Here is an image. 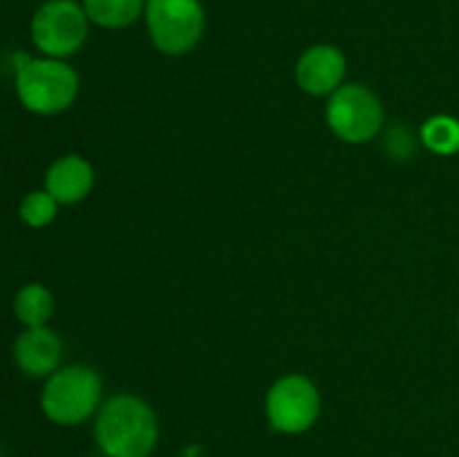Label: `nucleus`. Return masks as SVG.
I'll return each mask as SVG.
<instances>
[{"mask_svg": "<svg viewBox=\"0 0 459 457\" xmlns=\"http://www.w3.org/2000/svg\"><path fill=\"white\" fill-rule=\"evenodd\" d=\"M94 417V439L106 457H151L160 442V419L137 394H112Z\"/></svg>", "mask_w": 459, "mask_h": 457, "instance_id": "nucleus-1", "label": "nucleus"}, {"mask_svg": "<svg viewBox=\"0 0 459 457\" xmlns=\"http://www.w3.org/2000/svg\"><path fill=\"white\" fill-rule=\"evenodd\" d=\"M103 403V381L94 367L74 366L58 367L45 381L40 408L45 417L56 426H79L99 412Z\"/></svg>", "mask_w": 459, "mask_h": 457, "instance_id": "nucleus-2", "label": "nucleus"}, {"mask_svg": "<svg viewBox=\"0 0 459 457\" xmlns=\"http://www.w3.org/2000/svg\"><path fill=\"white\" fill-rule=\"evenodd\" d=\"M81 79L63 58H27L16 65V94L34 115H61L79 97Z\"/></svg>", "mask_w": 459, "mask_h": 457, "instance_id": "nucleus-3", "label": "nucleus"}, {"mask_svg": "<svg viewBox=\"0 0 459 457\" xmlns=\"http://www.w3.org/2000/svg\"><path fill=\"white\" fill-rule=\"evenodd\" d=\"M143 16L152 45L166 56H184L204 36L206 16L200 0H146Z\"/></svg>", "mask_w": 459, "mask_h": 457, "instance_id": "nucleus-4", "label": "nucleus"}, {"mask_svg": "<svg viewBox=\"0 0 459 457\" xmlns=\"http://www.w3.org/2000/svg\"><path fill=\"white\" fill-rule=\"evenodd\" d=\"M325 119L332 134L345 143H368L384 125L381 99L363 83H343L325 108Z\"/></svg>", "mask_w": 459, "mask_h": 457, "instance_id": "nucleus-5", "label": "nucleus"}, {"mask_svg": "<svg viewBox=\"0 0 459 457\" xmlns=\"http://www.w3.org/2000/svg\"><path fill=\"white\" fill-rule=\"evenodd\" d=\"M264 412L276 433L303 435L321 417V390L309 376L291 372L273 381L264 399Z\"/></svg>", "mask_w": 459, "mask_h": 457, "instance_id": "nucleus-6", "label": "nucleus"}, {"mask_svg": "<svg viewBox=\"0 0 459 457\" xmlns=\"http://www.w3.org/2000/svg\"><path fill=\"white\" fill-rule=\"evenodd\" d=\"M90 21L74 0H48L31 18V40L49 58H67L88 40Z\"/></svg>", "mask_w": 459, "mask_h": 457, "instance_id": "nucleus-7", "label": "nucleus"}, {"mask_svg": "<svg viewBox=\"0 0 459 457\" xmlns=\"http://www.w3.org/2000/svg\"><path fill=\"white\" fill-rule=\"evenodd\" d=\"M348 61L336 45L318 43L305 49L294 67L296 83L312 97H330L343 85Z\"/></svg>", "mask_w": 459, "mask_h": 457, "instance_id": "nucleus-8", "label": "nucleus"}, {"mask_svg": "<svg viewBox=\"0 0 459 457\" xmlns=\"http://www.w3.org/2000/svg\"><path fill=\"white\" fill-rule=\"evenodd\" d=\"M13 358L27 376H36V379L52 376L61 367L63 343L56 332L49 330L48 325L27 327L16 339Z\"/></svg>", "mask_w": 459, "mask_h": 457, "instance_id": "nucleus-9", "label": "nucleus"}, {"mask_svg": "<svg viewBox=\"0 0 459 457\" xmlns=\"http://www.w3.org/2000/svg\"><path fill=\"white\" fill-rule=\"evenodd\" d=\"M94 168L85 157L70 152L54 161L45 175V191L58 204H79L92 193Z\"/></svg>", "mask_w": 459, "mask_h": 457, "instance_id": "nucleus-10", "label": "nucleus"}, {"mask_svg": "<svg viewBox=\"0 0 459 457\" xmlns=\"http://www.w3.org/2000/svg\"><path fill=\"white\" fill-rule=\"evenodd\" d=\"M83 9L94 25L103 30H124L146 12V0H83Z\"/></svg>", "mask_w": 459, "mask_h": 457, "instance_id": "nucleus-11", "label": "nucleus"}, {"mask_svg": "<svg viewBox=\"0 0 459 457\" xmlns=\"http://www.w3.org/2000/svg\"><path fill=\"white\" fill-rule=\"evenodd\" d=\"M13 312L25 327H43L54 314V296L40 282H30L13 298Z\"/></svg>", "mask_w": 459, "mask_h": 457, "instance_id": "nucleus-12", "label": "nucleus"}, {"mask_svg": "<svg viewBox=\"0 0 459 457\" xmlns=\"http://www.w3.org/2000/svg\"><path fill=\"white\" fill-rule=\"evenodd\" d=\"M420 139L435 155H455L459 152V119L451 115H435L424 121Z\"/></svg>", "mask_w": 459, "mask_h": 457, "instance_id": "nucleus-13", "label": "nucleus"}, {"mask_svg": "<svg viewBox=\"0 0 459 457\" xmlns=\"http://www.w3.org/2000/svg\"><path fill=\"white\" fill-rule=\"evenodd\" d=\"M58 213V202L48 191H31L21 202V220L31 228H43L54 222Z\"/></svg>", "mask_w": 459, "mask_h": 457, "instance_id": "nucleus-14", "label": "nucleus"}, {"mask_svg": "<svg viewBox=\"0 0 459 457\" xmlns=\"http://www.w3.org/2000/svg\"><path fill=\"white\" fill-rule=\"evenodd\" d=\"M45 3H48V0H45Z\"/></svg>", "mask_w": 459, "mask_h": 457, "instance_id": "nucleus-15", "label": "nucleus"}]
</instances>
